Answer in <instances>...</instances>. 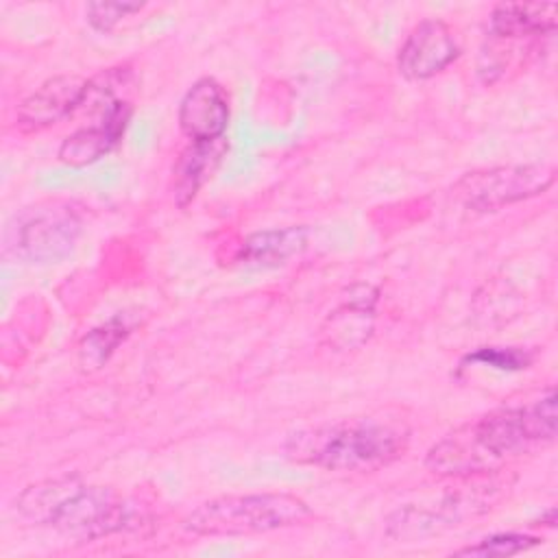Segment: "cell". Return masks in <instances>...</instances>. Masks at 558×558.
I'll return each instance as SVG.
<instances>
[{
	"mask_svg": "<svg viewBox=\"0 0 558 558\" xmlns=\"http://www.w3.org/2000/svg\"><path fill=\"white\" fill-rule=\"evenodd\" d=\"M541 538L532 536V534H523V532H499L493 536H486L482 541H477L475 545H466L462 549H456V556H482V558H490V556H514L521 554L534 545H538Z\"/></svg>",
	"mask_w": 558,
	"mask_h": 558,
	"instance_id": "obj_17",
	"label": "cell"
},
{
	"mask_svg": "<svg viewBox=\"0 0 558 558\" xmlns=\"http://www.w3.org/2000/svg\"><path fill=\"white\" fill-rule=\"evenodd\" d=\"M81 231L83 214L74 203L46 201L17 214L11 246L31 264H52L72 253Z\"/></svg>",
	"mask_w": 558,
	"mask_h": 558,
	"instance_id": "obj_6",
	"label": "cell"
},
{
	"mask_svg": "<svg viewBox=\"0 0 558 558\" xmlns=\"http://www.w3.org/2000/svg\"><path fill=\"white\" fill-rule=\"evenodd\" d=\"M229 150L227 137L211 142H190L174 159L170 174V192L177 207L185 209L201 187L214 177L222 157Z\"/></svg>",
	"mask_w": 558,
	"mask_h": 558,
	"instance_id": "obj_12",
	"label": "cell"
},
{
	"mask_svg": "<svg viewBox=\"0 0 558 558\" xmlns=\"http://www.w3.org/2000/svg\"><path fill=\"white\" fill-rule=\"evenodd\" d=\"M131 521V506L113 488L81 482L54 512L50 525L68 538L96 541L126 530Z\"/></svg>",
	"mask_w": 558,
	"mask_h": 558,
	"instance_id": "obj_7",
	"label": "cell"
},
{
	"mask_svg": "<svg viewBox=\"0 0 558 558\" xmlns=\"http://www.w3.org/2000/svg\"><path fill=\"white\" fill-rule=\"evenodd\" d=\"M410 445L403 418L379 412L294 432L286 440V456L299 464L327 471L368 473L399 460Z\"/></svg>",
	"mask_w": 558,
	"mask_h": 558,
	"instance_id": "obj_2",
	"label": "cell"
},
{
	"mask_svg": "<svg viewBox=\"0 0 558 558\" xmlns=\"http://www.w3.org/2000/svg\"><path fill=\"white\" fill-rule=\"evenodd\" d=\"M307 246L305 227H283L266 229L248 235L238 253L235 262L246 268H277L283 266L294 255L303 253Z\"/></svg>",
	"mask_w": 558,
	"mask_h": 558,
	"instance_id": "obj_14",
	"label": "cell"
},
{
	"mask_svg": "<svg viewBox=\"0 0 558 558\" xmlns=\"http://www.w3.org/2000/svg\"><path fill=\"white\" fill-rule=\"evenodd\" d=\"M133 323L126 316H113L107 323L87 331L78 342V364L85 371H96L105 366V362L113 355V351L131 336Z\"/></svg>",
	"mask_w": 558,
	"mask_h": 558,
	"instance_id": "obj_16",
	"label": "cell"
},
{
	"mask_svg": "<svg viewBox=\"0 0 558 558\" xmlns=\"http://www.w3.org/2000/svg\"><path fill=\"white\" fill-rule=\"evenodd\" d=\"M87 78L78 74H59L31 92L15 111V126L22 133H39L78 111Z\"/></svg>",
	"mask_w": 558,
	"mask_h": 558,
	"instance_id": "obj_9",
	"label": "cell"
},
{
	"mask_svg": "<svg viewBox=\"0 0 558 558\" xmlns=\"http://www.w3.org/2000/svg\"><path fill=\"white\" fill-rule=\"evenodd\" d=\"M532 353L521 347H480L473 353L464 355L462 364H480L495 371H525L532 364Z\"/></svg>",
	"mask_w": 558,
	"mask_h": 558,
	"instance_id": "obj_18",
	"label": "cell"
},
{
	"mask_svg": "<svg viewBox=\"0 0 558 558\" xmlns=\"http://www.w3.org/2000/svg\"><path fill=\"white\" fill-rule=\"evenodd\" d=\"M451 486H445L436 497L418 504H405L386 519V534L397 541H416L440 534L469 519H477L501 504L512 488V477L504 471L449 477Z\"/></svg>",
	"mask_w": 558,
	"mask_h": 558,
	"instance_id": "obj_3",
	"label": "cell"
},
{
	"mask_svg": "<svg viewBox=\"0 0 558 558\" xmlns=\"http://www.w3.org/2000/svg\"><path fill=\"white\" fill-rule=\"evenodd\" d=\"M460 57L456 31L442 20L418 22L397 54L399 74L408 81H427Z\"/></svg>",
	"mask_w": 558,
	"mask_h": 558,
	"instance_id": "obj_8",
	"label": "cell"
},
{
	"mask_svg": "<svg viewBox=\"0 0 558 558\" xmlns=\"http://www.w3.org/2000/svg\"><path fill=\"white\" fill-rule=\"evenodd\" d=\"M556 421V390L547 388L538 399L501 405L456 427L429 447L425 466L447 480L506 471L514 460L551 445Z\"/></svg>",
	"mask_w": 558,
	"mask_h": 558,
	"instance_id": "obj_1",
	"label": "cell"
},
{
	"mask_svg": "<svg viewBox=\"0 0 558 558\" xmlns=\"http://www.w3.org/2000/svg\"><path fill=\"white\" fill-rule=\"evenodd\" d=\"M131 113V100H124L111 107L107 113H102L98 122L76 129L61 142L57 150L59 161L72 168H83L98 161L118 146L129 126Z\"/></svg>",
	"mask_w": 558,
	"mask_h": 558,
	"instance_id": "obj_11",
	"label": "cell"
},
{
	"mask_svg": "<svg viewBox=\"0 0 558 558\" xmlns=\"http://www.w3.org/2000/svg\"><path fill=\"white\" fill-rule=\"evenodd\" d=\"M556 181V168L549 163L495 166L462 174L451 196L469 211L488 214L508 205L534 198L547 192Z\"/></svg>",
	"mask_w": 558,
	"mask_h": 558,
	"instance_id": "obj_5",
	"label": "cell"
},
{
	"mask_svg": "<svg viewBox=\"0 0 558 558\" xmlns=\"http://www.w3.org/2000/svg\"><path fill=\"white\" fill-rule=\"evenodd\" d=\"M78 484L81 480L76 475H63V477L31 484L17 495L15 510L22 519L31 523L50 525L54 512L61 508V504L70 497V493Z\"/></svg>",
	"mask_w": 558,
	"mask_h": 558,
	"instance_id": "obj_15",
	"label": "cell"
},
{
	"mask_svg": "<svg viewBox=\"0 0 558 558\" xmlns=\"http://www.w3.org/2000/svg\"><path fill=\"white\" fill-rule=\"evenodd\" d=\"M558 4L554 2H501L490 11L488 33L499 39L536 41L556 31Z\"/></svg>",
	"mask_w": 558,
	"mask_h": 558,
	"instance_id": "obj_13",
	"label": "cell"
},
{
	"mask_svg": "<svg viewBox=\"0 0 558 558\" xmlns=\"http://www.w3.org/2000/svg\"><path fill=\"white\" fill-rule=\"evenodd\" d=\"M146 4L144 2H89L85 7V15L92 28L100 33L113 31L124 17L140 13Z\"/></svg>",
	"mask_w": 558,
	"mask_h": 558,
	"instance_id": "obj_19",
	"label": "cell"
},
{
	"mask_svg": "<svg viewBox=\"0 0 558 558\" xmlns=\"http://www.w3.org/2000/svg\"><path fill=\"white\" fill-rule=\"evenodd\" d=\"M177 120L190 142L225 137L229 124V96L225 87L211 76H203L192 83L179 102Z\"/></svg>",
	"mask_w": 558,
	"mask_h": 558,
	"instance_id": "obj_10",
	"label": "cell"
},
{
	"mask_svg": "<svg viewBox=\"0 0 558 558\" xmlns=\"http://www.w3.org/2000/svg\"><path fill=\"white\" fill-rule=\"evenodd\" d=\"M312 519V508L290 493L225 495L194 508L183 527L194 536H238L301 525Z\"/></svg>",
	"mask_w": 558,
	"mask_h": 558,
	"instance_id": "obj_4",
	"label": "cell"
}]
</instances>
